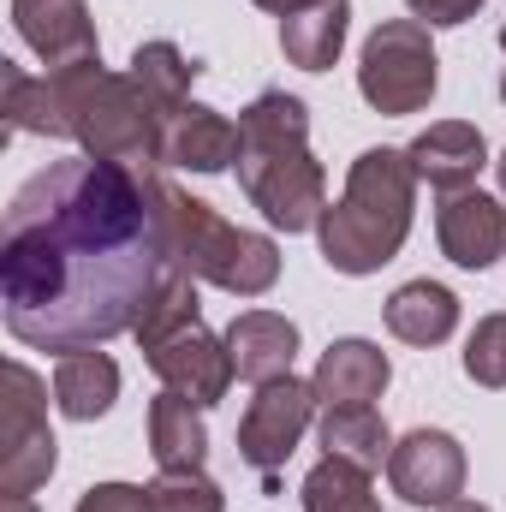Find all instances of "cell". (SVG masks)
Returning <instances> with one entry per match:
<instances>
[{
  "label": "cell",
  "instance_id": "cell-28",
  "mask_svg": "<svg viewBox=\"0 0 506 512\" xmlns=\"http://www.w3.org/2000/svg\"><path fill=\"white\" fill-rule=\"evenodd\" d=\"M78 512H155L149 489H131V483H96L78 495Z\"/></svg>",
  "mask_w": 506,
  "mask_h": 512
},
{
  "label": "cell",
  "instance_id": "cell-35",
  "mask_svg": "<svg viewBox=\"0 0 506 512\" xmlns=\"http://www.w3.org/2000/svg\"><path fill=\"white\" fill-rule=\"evenodd\" d=\"M501 102H506V78H501Z\"/></svg>",
  "mask_w": 506,
  "mask_h": 512
},
{
  "label": "cell",
  "instance_id": "cell-31",
  "mask_svg": "<svg viewBox=\"0 0 506 512\" xmlns=\"http://www.w3.org/2000/svg\"><path fill=\"white\" fill-rule=\"evenodd\" d=\"M256 6H268V12H280V18H286V12H298V6H310V0H256Z\"/></svg>",
  "mask_w": 506,
  "mask_h": 512
},
{
  "label": "cell",
  "instance_id": "cell-32",
  "mask_svg": "<svg viewBox=\"0 0 506 512\" xmlns=\"http://www.w3.org/2000/svg\"><path fill=\"white\" fill-rule=\"evenodd\" d=\"M441 512H495V507H483V501H465V495H459V501H447Z\"/></svg>",
  "mask_w": 506,
  "mask_h": 512
},
{
  "label": "cell",
  "instance_id": "cell-33",
  "mask_svg": "<svg viewBox=\"0 0 506 512\" xmlns=\"http://www.w3.org/2000/svg\"><path fill=\"white\" fill-rule=\"evenodd\" d=\"M495 173H501V191H506V155H501V161H495Z\"/></svg>",
  "mask_w": 506,
  "mask_h": 512
},
{
  "label": "cell",
  "instance_id": "cell-23",
  "mask_svg": "<svg viewBox=\"0 0 506 512\" xmlns=\"http://www.w3.org/2000/svg\"><path fill=\"white\" fill-rule=\"evenodd\" d=\"M131 78L143 84V96L161 108V120L167 114H179L185 102H191V78H197V66L173 48V42H143L137 54H131Z\"/></svg>",
  "mask_w": 506,
  "mask_h": 512
},
{
  "label": "cell",
  "instance_id": "cell-19",
  "mask_svg": "<svg viewBox=\"0 0 506 512\" xmlns=\"http://www.w3.org/2000/svg\"><path fill=\"white\" fill-rule=\"evenodd\" d=\"M120 399V364L108 352H66L54 364V405L72 417V423H96L108 405Z\"/></svg>",
  "mask_w": 506,
  "mask_h": 512
},
{
  "label": "cell",
  "instance_id": "cell-5",
  "mask_svg": "<svg viewBox=\"0 0 506 512\" xmlns=\"http://www.w3.org/2000/svg\"><path fill=\"white\" fill-rule=\"evenodd\" d=\"M161 221H167V268H179L191 280H209L233 298H262L280 280L274 239L221 221L209 203L173 191L167 179H161Z\"/></svg>",
  "mask_w": 506,
  "mask_h": 512
},
{
  "label": "cell",
  "instance_id": "cell-10",
  "mask_svg": "<svg viewBox=\"0 0 506 512\" xmlns=\"http://www.w3.org/2000/svg\"><path fill=\"white\" fill-rule=\"evenodd\" d=\"M143 358H149V370L173 387V393H185V399H197V405L227 399V387H233V376H239V370H233L227 340H215L203 322H191V328H179V334L155 340Z\"/></svg>",
  "mask_w": 506,
  "mask_h": 512
},
{
  "label": "cell",
  "instance_id": "cell-27",
  "mask_svg": "<svg viewBox=\"0 0 506 512\" xmlns=\"http://www.w3.org/2000/svg\"><path fill=\"white\" fill-rule=\"evenodd\" d=\"M465 376L477 387H506V316H483L465 346Z\"/></svg>",
  "mask_w": 506,
  "mask_h": 512
},
{
  "label": "cell",
  "instance_id": "cell-13",
  "mask_svg": "<svg viewBox=\"0 0 506 512\" xmlns=\"http://www.w3.org/2000/svg\"><path fill=\"white\" fill-rule=\"evenodd\" d=\"M411 167H417V179H429L435 191H471L477 185V173L489 167V143H483V131L471 126V120H435V126L423 131V137H411Z\"/></svg>",
  "mask_w": 506,
  "mask_h": 512
},
{
  "label": "cell",
  "instance_id": "cell-14",
  "mask_svg": "<svg viewBox=\"0 0 506 512\" xmlns=\"http://www.w3.org/2000/svg\"><path fill=\"white\" fill-rule=\"evenodd\" d=\"M393 382V364H387V352L370 346V340H334L328 352H322V364H316V405L322 411H346V405H376L381 393Z\"/></svg>",
  "mask_w": 506,
  "mask_h": 512
},
{
  "label": "cell",
  "instance_id": "cell-4",
  "mask_svg": "<svg viewBox=\"0 0 506 512\" xmlns=\"http://www.w3.org/2000/svg\"><path fill=\"white\" fill-rule=\"evenodd\" d=\"M48 78H54L60 114H66V137L84 155L126 161V167H155L161 161L167 120H161V108L143 96V84L131 72L120 78L102 60H78V66H60Z\"/></svg>",
  "mask_w": 506,
  "mask_h": 512
},
{
  "label": "cell",
  "instance_id": "cell-11",
  "mask_svg": "<svg viewBox=\"0 0 506 512\" xmlns=\"http://www.w3.org/2000/svg\"><path fill=\"white\" fill-rule=\"evenodd\" d=\"M12 24L48 72L78 66V60H102V42H96L84 0H12Z\"/></svg>",
  "mask_w": 506,
  "mask_h": 512
},
{
  "label": "cell",
  "instance_id": "cell-26",
  "mask_svg": "<svg viewBox=\"0 0 506 512\" xmlns=\"http://www.w3.org/2000/svg\"><path fill=\"white\" fill-rule=\"evenodd\" d=\"M149 501H155V512H227L221 483L203 471H161L149 483Z\"/></svg>",
  "mask_w": 506,
  "mask_h": 512
},
{
  "label": "cell",
  "instance_id": "cell-2",
  "mask_svg": "<svg viewBox=\"0 0 506 512\" xmlns=\"http://www.w3.org/2000/svg\"><path fill=\"white\" fill-rule=\"evenodd\" d=\"M239 185L268 227L304 233L328 215V179L310 155V114L286 90H262L239 114Z\"/></svg>",
  "mask_w": 506,
  "mask_h": 512
},
{
  "label": "cell",
  "instance_id": "cell-22",
  "mask_svg": "<svg viewBox=\"0 0 506 512\" xmlns=\"http://www.w3.org/2000/svg\"><path fill=\"white\" fill-rule=\"evenodd\" d=\"M322 447L334 459H352V465L376 471L381 459L393 453V435H387L376 405H346V411H322Z\"/></svg>",
  "mask_w": 506,
  "mask_h": 512
},
{
  "label": "cell",
  "instance_id": "cell-24",
  "mask_svg": "<svg viewBox=\"0 0 506 512\" xmlns=\"http://www.w3.org/2000/svg\"><path fill=\"white\" fill-rule=\"evenodd\" d=\"M304 512H381V501H376V489H370V471L364 465L328 453L304 477Z\"/></svg>",
  "mask_w": 506,
  "mask_h": 512
},
{
  "label": "cell",
  "instance_id": "cell-3",
  "mask_svg": "<svg viewBox=\"0 0 506 512\" xmlns=\"http://www.w3.org/2000/svg\"><path fill=\"white\" fill-rule=\"evenodd\" d=\"M411 203H417V167L405 149H364L352 161L346 197L322 215L316 239L322 262L334 274H376L393 262L411 233Z\"/></svg>",
  "mask_w": 506,
  "mask_h": 512
},
{
  "label": "cell",
  "instance_id": "cell-8",
  "mask_svg": "<svg viewBox=\"0 0 506 512\" xmlns=\"http://www.w3.org/2000/svg\"><path fill=\"white\" fill-rule=\"evenodd\" d=\"M310 417H316V387L310 382H298V376L262 382L251 411H245V423H239V459L251 471H262V477H274L292 459V447L304 441Z\"/></svg>",
  "mask_w": 506,
  "mask_h": 512
},
{
  "label": "cell",
  "instance_id": "cell-20",
  "mask_svg": "<svg viewBox=\"0 0 506 512\" xmlns=\"http://www.w3.org/2000/svg\"><path fill=\"white\" fill-rule=\"evenodd\" d=\"M387 328H393L405 346H441V340L459 328V298H453L441 280H405V286L387 298Z\"/></svg>",
  "mask_w": 506,
  "mask_h": 512
},
{
  "label": "cell",
  "instance_id": "cell-34",
  "mask_svg": "<svg viewBox=\"0 0 506 512\" xmlns=\"http://www.w3.org/2000/svg\"><path fill=\"white\" fill-rule=\"evenodd\" d=\"M501 48H506V24H501Z\"/></svg>",
  "mask_w": 506,
  "mask_h": 512
},
{
  "label": "cell",
  "instance_id": "cell-18",
  "mask_svg": "<svg viewBox=\"0 0 506 512\" xmlns=\"http://www.w3.org/2000/svg\"><path fill=\"white\" fill-rule=\"evenodd\" d=\"M346 18H352L346 0H310V6H298V12H286V18H280V48H286V60L304 66V72H328V66L340 60V48H346Z\"/></svg>",
  "mask_w": 506,
  "mask_h": 512
},
{
  "label": "cell",
  "instance_id": "cell-21",
  "mask_svg": "<svg viewBox=\"0 0 506 512\" xmlns=\"http://www.w3.org/2000/svg\"><path fill=\"white\" fill-rule=\"evenodd\" d=\"M0 84H6V126L12 131H36V137H66V114H60V96H54V78H30L18 72L12 60H0Z\"/></svg>",
  "mask_w": 506,
  "mask_h": 512
},
{
  "label": "cell",
  "instance_id": "cell-12",
  "mask_svg": "<svg viewBox=\"0 0 506 512\" xmlns=\"http://www.w3.org/2000/svg\"><path fill=\"white\" fill-rule=\"evenodd\" d=\"M435 239H441V256L459 262V268H489L506 256V209L483 191H453L435 215Z\"/></svg>",
  "mask_w": 506,
  "mask_h": 512
},
{
  "label": "cell",
  "instance_id": "cell-7",
  "mask_svg": "<svg viewBox=\"0 0 506 512\" xmlns=\"http://www.w3.org/2000/svg\"><path fill=\"white\" fill-rule=\"evenodd\" d=\"M54 477V429L36 370L18 358L6 364V399H0V495H36Z\"/></svg>",
  "mask_w": 506,
  "mask_h": 512
},
{
  "label": "cell",
  "instance_id": "cell-30",
  "mask_svg": "<svg viewBox=\"0 0 506 512\" xmlns=\"http://www.w3.org/2000/svg\"><path fill=\"white\" fill-rule=\"evenodd\" d=\"M0 512H36L30 495H0Z\"/></svg>",
  "mask_w": 506,
  "mask_h": 512
},
{
  "label": "cell",
  "instance_id": "cell-6",
  "mask_svg": "<svg viewBox=\"0 0 506 512\" xmlns=\"http://www.w3.org/2000/svg\"><path fill=\"white\" fill-rule=\"evenodd\" d=\"M435 48H429V30L417 18H387L376 24V36L364 42V60H358V90L376 114H423L441 72H435Z\"/></svg>",
  "mask_w": 506,
  "mask_h": 512
},
{
  "label": "cell",
  "instance_id": "cell-16",
  "mask_svg": "<svg viewBox=\"0 0 506 512\" xmlns=\"http://www.w3.org/2000/svg\"><path fill=\"white\" fill-rule=\"evenodd\" d=\"M227 352H233V370L245 376V382H280V376H292V358H298V328L286 322V316H274V310H245V316H233V328H227Z\"/></svg>",
  "mask_w": 506,
  "mask_h": 512
},
{
  "label": "cell",
  "instance_id": "cell-9",
  "mask_svg": "<svg viewBox=\"0 0 506 512\" xmlns=\"http://www.w3.org/2000/svg\"><path fill=\"white\" fill-rule=\"evenodd\" d=\"M387 477L405 507H447L465 495V447L447 429H411L405 441H393Z\"/></svg>",
  "mask_w": 506,
  "mask_h": 512
},
{
  "label": "cell",
  "instance_id": "cell-15",
  "mask_svg": "<svg viewBox=\"0 0 506 512\" xmlns=\"http://www.w3.org/2000/svg\"><path fill=\"white\" fill-rule=\"evenodd\" d=\"M161 161L167 167H191V173H221L239 161V126L221 120L203 102H185L179 114H167L161 131Z\"/></svg>",
  "mask_w": 506,
  "mask_h": 512
},
{
  "label": "cell",
  "instance_id": "cell-29",
  "mask_svg": "<svg viewBox=\"0 0 506 512\" xmlns=\"http://www.w3.org/2000/svg\"><path fill=\"white\" fill-rule=\"evenodd\" d=\"M417 18H429V24H465V18H477V6L483 0H405Z\"/></svg>",
  "mask_w": 506,
  "mask_h": 512
},
{
  "label": "cell",
  "instance_id": "cell-25",
  "mask_svg": "<svg viewBox=\"0 0 506 512\" xmlns=\"http://www.w3.org/2000/svg\"><path fill=\"white\" fill-rule=\"evenodd\" d=\"M197 322V280L191 274H179V268H167L161 274V286L149 292V304H143V316H137V346L149 352L155 340H167V334H179V328H191Z\"/></svg>",
  "mask_w": 506,
  "mask_h": 512
},
{
  "label": "cell",
  "instance_id": "cell-1",
  "mask_svg": "<svg viewBox=\"0 0 506 512\" xmlns=\"http://www.w3.org/2000/svg\"><path fill=\"white\" fill-rule=\"evenodd\" d=\"M167 274L161 173L72 155L36 173L6 209L0 304L12 340L36 352H90L137 328Z\"/></svg>",
  "mask_w": 506,
  "mask_h": 512
},
{
  "label": "cell",
  "instance_id": "cell-17",
  "mask_svg": "<svg viewBox=\"0 0 506 512\" xmlns=\"http://www.w3.org/2000/svg\"><path fill=\"white\" fill-rule=\"evenodd\" d=\"M149 453L161 471H203L209 453V429H203V405L185 393H155L149 399Z\"/></svg>",
  "mask_w": 506,
  "mask_h": 512
}]
</instances>
